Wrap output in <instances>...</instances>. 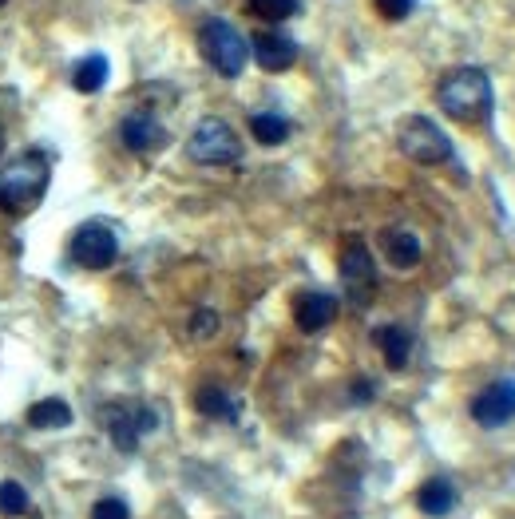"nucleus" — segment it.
I'll list each match as a JSON object with an SVG mask.
<instances>
[{
	"instance_id": "obj_6",
	"label": "nucleus",
	"mask_w": 515,
	"mask_h": 519,
	"mask_svg": "<svg viewBox=\"0 0 515 519\" xmlns=\"http://www.w3.org/2000/svg\"><path fill=\"white\" fill-rule=\"evenodd\" d=\"M103 428L119 452H135L139 440L159 428V413L151 405H139V401H115L103 409Z\"/></svg>"
},
{
	"instance_id": "obj_7",
	"label": "nucleus",
	"mask_w": 515,
	"mask_h": 519,
	"mask_svg": "<svg viewBox=\"0 0 515 519\" xmlns=\"http://www.w3.org/2000/svg\"><path fill=\"white\" fill-rule=\"evenodd\" d=\"M119 258V238L111 226L103 222H84L76 234H72V262L84 266V270H107L115 266Z\"/></svg>"
},
{
	"instance_id": "obj_21",
	"label": "nucleus",
	"mask_w": 515,
	"mask_h": 519,
	"mask_svg": "<svg viewBox=\"0 0 515 519\" xmlns=\"http://www.w3.org/2000/svg\"><path fill=\"white\" fill-rule=\"evenodd\" d=\"M28 488L16 484V480H4L0 484V516H24L28 512Z\"/></svg>"
},
{
	"instance_id": "obj_26",
	"label": "nucleus",
	"mask_w": 515,
	"mask_h": 519,
	"mask_svg": "<svg viewBox=\"0 0 515 519\" xmlns=\"http://www.w3.org/2000/svg\"><path fill=\"white\" fill-rule=\"evenodd\" d=\"M0 151H4V127H0Z\"/></svg>"
},
{
	"instance_id": "obj_25",
	"label": "nucleus",
	"mask_w": 515,
	"mask_h": 519,
	"mask_svg": "<svg viewBox=\"0 0 515 519\" xmlns=\"http://www.w3.org/2000/svg\"><path fill=\"white\" fill-rule=\"evenodd\" d=\"M353 401H357V405H369V401H373V381H353Z\"/></svg>"
},
{
	"instance_id": "obj_11",
	"label": "nucleus",
	"mask_w": 515,
	"mask_h": 519,
	"mask_svg": "<svg viewBox=\"0 0 515 519\" xmlns=\"http://www.w3.org/2000/svg\"><path fill=\"white\" fill-rule=\"evenodd\" d=\"M472 420L484 428H504L515 420V381H492L472 397Z\"/></svg>"
},
{
	"instance_id": "obj_18",
	"label": "nucleus",
	"mask_w": 515,
	"mask_h": 519,
	"mask_svg": "<svg viewBox=\"0 0 515 519\" xmlns=\"http://www.w3.org/2000/svg\"><path fill=\"white\" fill-rule=\"evenodd\" d=\"M250 135L262 147H282L290 139V119L278 111H258V115H250Z\"/></svg>"
},
{
	"instance_id": "obj_5",
	"label": "nucleus",
	"mask_w": 515,
	"mask_h": 519,
	"mask_svg": "<svg viewBox=\"0 0 515 519\" xmlns=\"http://www.w3.org/2000/svg\"><path fill=\"white\" fill-rule=\"evenodd\" d=\"M187 155L195 163H203V167H230V163L242 159V139L226 119L206 115V119L195 123V131L187 139Z\"/></svg>"
},
{
	"instance_id": "obj_24",
	"label": "nucleus",
	"mask_w": 515,
	"mask_h": 519,
	"mask_svg": "<svg viewBox=\"0 0 515 519\" xmlns=\"http://www.w3.org/2000/svg\"><path fill=\"white\" fill-rule=\"evenodd\" d=\"M218 333V313L214 310H199L191 317V337L195 341H206V337H214Z\"/></svg>"
},
{
	"instance_id": "obj_17",
	"label": "nucleus",
	"mask_w": 515,
	"mask_h": 519,
	"mask_svg": "<svg viewBox=\"0 0 515 519\" xmlns=\"http://www.w3.org/2000/svg\"><path fill=\"white\" fill-rule=\"evenodd\" d=\"M195 409L203 416H210V420H238L242 416V405L226 389H218V385H203L195 393Z\"/></svg>"
},
{
	"instance_id": "obj_1",
	"label": "nucleus",
	"mask_w": 515,
	"mask_h": 519,
	"mask_svg": "<svg viewBox=\"0 0 515 519\" xmlns=\"http://www.w3.org/2000/svg\"><path fill=\"white\" fill-rule=\"evenodd\" d=\"M436 104L448 119L464 123V127H480L492 119V107H496V92H492V80L484 68H452L440 76L436 84Z\"/></svg>"
},
{
	"instance_id": "obj_2",
	"label": "nucleus",
	"mask_w": 515,
	"mask_h": 519,
	"mask_svg": "<svg viewBox=\"0 0 515 519\" xmlns=\"http://www.w3.org/2000/svg\"><path fill=\"white\" fill-rule=\"evenodd\" d=\"M48 179H52V163L40 147H28L16 155V163L0 175V207L8 214H32L40 207L44 191H48Z\"/></svg>"
},
{
	"instance_id": "obj_9",
	"label": "nucleus",
	"mask_w": 515,
	"mask_h": 519,
	"mask_svg": "<svg viewBox=\"0 0 515 519\" xmlns=\"http://www.w3.org/2000/svg\"><path fill=\"white\" fill-rule=\"evenodd\" d=\"M250 56L262 72H290L298 64V40L278 32V28H266V32H254L250 40Z\"/></svg>"
},
{
	"instance_id": "obj_3",
	"label": "nucleus",
	"mask_w": 515,
	"mask_h": 519,
	"mask_svg": "<svg viewBox=\"0 0 515 519\" xmlns=\"http://www.w3.org/2000/svg\"><path fill=\"white\" fill-rule=\"evenodd\" d=\"M199 52H203L206 64L218 76H226V80H238L242 68H246V60H250L246 36L234 24H226V20H206L203 28H199Z\"/></svg>"
},
{
	"instance_id": "obj_13",
	"label": "nucleus",
	"mask_w": 515,
	"mask_h": 519,
	"mask_svg": "<svg viewBox=\"0 0 515 519\" xmlns=\"http://www.w3.org/2000/svg\"><path fill=\"white\" fill-rule=\"evenodd\" d=\"M381 254H385L389 266L412 270V266H420L424 246H420V238L412 234L409 226H389V230H381Z\"/></svg>"
},
{
	"instance_id": "obj_27",
	"label": "nucleus",
	"mask_w": 515,
	"mask_h": 519,
	"mask_svg": "<svg viewBox=\"0 0 515 519\" xmlns=\"http://www.w3.org/2000/svg\"><path fill=\"white\" fill-rule=\"evenodd\" d=\"M0 4H8V0H0Z\"/></svg>"
},
{
	"instance_id": "obj_15",
	"label": "nucleus",
	"mask_w": 515,
	"mask_h": 519,
	"mask_svg": "<svg viewBox=\"0 0 515 519\" xmlns=\"http://www.w3.org/2000/svg\"><path fill=\"white\" fill-rule=\"evenodd\" d=\"M373 341H377V349L385 353V365L389 369H405L412 357V333L405 325H381V329H373Z\"/></svg>"
},
{
	"instance_id": "obj_4",
	"label": "nucleus",
	"mask_w": 515,
	"mask_h": 519,
	"mask_svg": "<svg viewBox=\"0 0 515 519\" xmlns=\"http://www.w3.org/2000/svg\"><path fill=\"white\" fill-rule=\"evenodd\" d=\"M397 147H401L405 159L420 163V167H440V163H448L456 155L452 139L428 115H405L397 123Z\"/></svg>"
},
{
	"instance_id": "obj_8",
	"label": "nucleus",
	"mask_w": 515,
	"mask_h": 519,
	"mask_svg": "<svg viewBox=\"0 0 515 519\" xmlns=\"http://www.w3.org/2000/svg\"><path fill=\"white\" fill-rule=\"evenodd\" d=\"M341 282H345V290L353 294V302L357 306H365L369 298H373V290H377V266H373V254H369V246L361 242V238H349L345 246H341Z\"/></svg>"
},
{
	"instance_id": "obj_10",
	"label": "nucleus",
	"mask_w": 515,
	"mask_h": 519,
	"mask_svg": "<svg viewBox=\"0 0 515 519\" xmlns=\"http://www.w3.org/2000/svg\"><path fill=\"white\" fill-rule=\"evenodd\" d=\"M119 139H123V147L131 151V155H155V151H163L167 147V127L151 115V111H131L123 123H119Z\"/></svg>"
},
{
	"instance_id": "obj_14",
	"label": "nucleus",
	"mask_w": 515,
	"mask_h": 519,
	"mask_svg": "<svg viewBox=\"0 0 515 519\" xmlns=\"http://www.w3.org/2000/svg\"><path fill=\"white\" fill-rule=\"evenodd\" d=\"M416 508H420L424 516H432V519L448 516V512L456 508V488H452V480H444V476L424 480V484H420V492H416Z\"/></svg>"
},
{
	"instance_id": "obj_12",
	"label": "nucleus",
	"mask_w": 515,
	"mask_h": 519,
	"mask_svg": "<svg viewBox=\"0 0 515 519\" xmlns=\"http://www.w3.org/2000/svg\"><path fill=\"white\" fill-rule=\"evenodd\" d=\"M337 310H341V306H337L333 294H325V290H309V294H298V302H294V321H298L302 333H321V329L333 325Z\"/></svg>"
},
{
	"instance_id": "obj_22",
	"label": "nucleus",
	"mask_w": 515,
	"mask_h": 519,
	"mask_svg": "<svg viewBox=\"0 0 515 519\" xmlns=\"http://www.w3.org/2000/svg\"><path fill=\"white\" fill-rule=\"evenodd\" d=\"M373 8H377L381 20L401 24V20H409L412 12H416V0H373Z\"/></svg>"
},
{
	"instance_id": "obj_20",
	"label": "nucleus",
	"mask_w": 515,
	"mask_h": 519,
	"mask_svg": "<svg viewBox=\"0 0 515 519\" xmlns=\"http://www.w3.org/2000/svg\"><path fill=\"white\" fill-rule=\"evenodd\" d=\"M246 8L258 16V20H270V24H282L290 16H298L302 0H246Z\"/></svg>"
},
{
	"instance_id": "obj_16",
	"label": "nucleus",
	"mask_w": 515,
	"mask_h": 519,
	"mask_svg": "<svg viewBox=\"0 0 515 519\" xmlns=\"http://www.w3.org/2000/svg\"><path fill=\"white\" fill-rule=\"evenodd\" d=\"M107 56L103 52H92V56H84L76 68H72V88L80 92V96H96L103 84H107Z\"/></svg>"
},
{
	"instance_id": "obj_23",
	"label": "nucleus",
	"mask_w": 515,
	"mask_h": 519,
	"mask_svg": "<svg viewBox=\"0 0 515 519\" xmlns=\"http://www.w3.org/2000/svg\"><path fill=\"white\" fill-rule=\"evenodd\" d=\"M92 519H131V508L119 500V496H103L92 508Z\"/></svg>"
},
{
	"instance_id": "obj_19",
	"label": "nucleus",
	"mask_w": 515,
	"mask_h": 519,
	"mask_svg": "<svg viewBox=\"0 0 515 519\" xmlns=\"http://www.w3.org/2000/svg\"><path fill=\"white\" fill-rule=\"evenodd\" d=\"M28 424L32 428H68L72 424V409L60 397H44V401H36L28 409Z\"/></svg>"
}]
</instances>
